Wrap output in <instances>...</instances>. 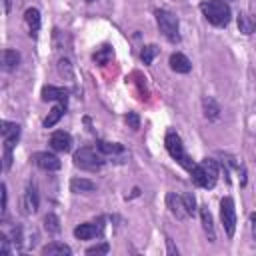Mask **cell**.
Returning a JSON list of instances; mask_svg holds the SVG:
<instances>
[{"instance_id":"4","label":"cell","mask_w":256,"mask_h":256,"mask_svg":"<svg viewBox=\"0 0 256 256\" xmlns=\"http://www.w3.org/2000/svg\"><path fill=\"white\" fill-rule=\"evenodd\" d=\"M0 132H2V140H4V170L10 168L12 164V148L20 136V126L14 124V122H8V120H2L0 124Z\"/></svg>"},{"instance_id":"22","label":"cell","mask_w":256,"mask_h":256,"mask_svg":"<svg viewBox=\"0 0 256 256\" xmlns=\"http://www.w3.org/2000/svg\"><path fill=\"white\" fill-rule=\"evenodd\" d=\"M238 28H240V32H244V34H252V30H254V20H250L248 14L240 12V14H238Z\"/></svg>"},{"instance_id":"35","label":"cell","mask_w":256,"mask_h":256,"mask_svg":"<svg viewBox=\"0 0 256 256\" xmlns=\"http://www.w3.org/2000/svg\"><path fill=\"white\" fill-rule=\"evenodd\" d=\"M8 10H10V0H4V12L8 14Z\"/></svg>"},{"instance_id":"1","label":"cell","mask_w":256,"mask_h":256,"mask_svg":"<svg viewBox=\"0 0 256 256\" xmlns=\"http://www.w3.org/2000/svg\"><path fill=\"white\" fill-rule=\"evenodd\" d=\"M190 174H192V182H194L196 186L210 190V188H214L216 182H218V164H216V160H212V158H204L200 164H196V166L190 170Z\"/></svg>"},{"instance_id":"13","label":"cell","mask_w":256,"mask_h":256,"mask_svg":"<svg viewBox=\"0 0 256 256\" xmlns=\"http://www.w3.org/2000/svg\"><path fill=\"white\" fill-rule=\"evenodd\" d=\"M40 254L42 256H70L72 250H70V246H66L62 242H50V244L42 246Z\"/></svg>"},{"instance_id":"26","label":"cell","mask_w":256,"mask_h":256,"mask_svg":"<svg viewBox=\"0 0 256 256\" xmlns=\"http://www.w3.org/2000/svg\"><path fill=\"white\" fill-rule=\"evenodd\" d=\"M44 228H46L48 232H58V230H60V220H58V216H56V214H46V218H44Z\"/></svg>"},{"instance_id":"7","label":"cell","mask_w":256,"mask_h":256,"mask_svg":"<svg viewBox=\"0 0 256 256\" xmlns=\"http://www.w3.org/2000/svg\"><path fill=\"white\" fill-rule=\"evenodd\" d=\"M220 218H222L228 238H232L234 230H236V208H234V200L230 196L222 198V202H220Z\"/></svg>"},{"instance_id":"14","label":"cell","mask_w":256,"mask_h":256,"mask_svg":"<svg viewBox=\"0 0 256 256\" xmlns=\"http://www.w3.org/2000/svg\"><path fill=\"white\" fill-rule=\"evenodd\" d=\"M100 226H96V224H92V222H84V224H80V226H76L74 228V236L76 238H80V240H90V238H94L96 234H100Z\"/></svg>"},{"instance_id":"5","label":"cell","mask_w":256,"mask_h":256,"mask_svg":"<svg viewBox=\"0 0 256 256\" xmlns=\"http://www.w3.org/2000/svg\"><path fill=\"white\" fill-rule=\"evenodd\" d=\"M156 22L160 32L170 40V42H178L180 34H178V18L168 12V10H156Z\"/></svg>"},{"instance_id":"23","label":"cell","mask_w":256,"mask_h":256,"mask_svg":"<svg viewBox=\"0 0 256 256\" xmlns=\"http://www.w3.org/2000/svg\"><path fill=\"white\" fill-rule=\"evenodd\" d=\"M156 54H158V46L150 44V46H144V48H142L140 58H142V62H144V64H152V60H154V56H156Z\"/></svg>"},{"instance_id":"20","label":"cell","mask_w":256,"mask_h":256,"mask_svg":"<svg viewBox=\"0 0 256 256\" xmlns=\"http://www.w3.org/2000/svg\"><path fill=\"white\" fill-rule=\"evenodd\" d=\"M64 106H66V104H58V106H54V108L48 112V116L44 118V126H46V128H52L54 124H58V120H60L62 114H64Z\"/></svg>"},{"instance_id":"30","label":"cell","mask_w":256,"mask_h":256,"mask_svg":"<svg viewBox=\"0 0 256 256\" xmlns=\"http://www.w3.org/2000/svg\"><path fill=\"white\" fill-rule=\"evenodd\" d=\"M58 70H60V74H66L68 78H72V68H70V62L66 58L58 62Z\"/></svg>"},{"instance_id":"9","label":"cell","mask_w":256,"mask_h":256,"mask_svg":"<svg viewBox=\"0 0 256 256\" xmlns=\"http://www.w3.org/2000/svg\"><path fill=\"white\" fill-rule=\"evenodd\" d=\"M166 206L170 208V212H172L178 220H184V218H188V216H190V214H188V210H186L184 198H182V196H178L176 192H168V196H166Z\"/></svg>"},{"instance_id":"21","label":"cell","mask_w":256,"mask_h":256,"mask_svg":"<svg viewBox=\"0 0 256 256\" xmlns=\"http://www.w3.org/2000/svg\"><path fill=\"white\" fill-rule=\"evenodd\" d=\"M24 20H26V24H28V28H30L32 32H36V30L40 28V12H38L36 8H28V10L24 12Z\"/></svg>"},{"instance_id":"10","label":"cell","mask_w":256,"mask_h":256,"mask_svg":"<svg viewBox=\"0 0 256 256\" xmlns=\"http://www.w3.org/2000/svg\"><path fill=\"white\" fill-rule=\"evenodd\" d=\"M50 146L56 150V152H68L72 148V136L64 130H58L50 136Z\"/></svg>"},{"instance_id":"24","label":"cell","mask_w":256,"mask_h":256,"mask_svg":"<svg viewBox=\"0 0 256 256\" xmlns=\"http://www.w3.org/2000/svg\"><path fill=\"white\" fill-rule=\"evenodd\" d=\"M110 58H112V48L110 46H102L98 52H94V60L98 64H106Z\"/></svg>"},{"instance_id":"6","label":"cell","mask_w":256,"mask_h":256,"mask_svg":"<svg viewBox=\"0 0 256 256\" xmlns=\"http://www.w3.org/2000/svg\"><path fill=\"white\" fill-rule=\"evenodd\" d=\"M74 164L78 168H82V170H98L104 164V160L96 154L94 148L84 146V148H80V150L74 152Z\"/></svg>"},{"instance_id":"8","label":"cell","mask_w":256,"mask_h":256,"mask_svg":"<svg viewBox=\"0 0 256 256\" xmlns=\"http://www.w3.org/2000/svg\"><path fill=\"white\" fill-rule=\"evenodd\" d=\"M32 160H34V164L38 168H42L46 172H54V170H58L62 166V162L58 160V156H54L50 152H34L32 154Z\"/></svg>"},{"instance_id":"17","label":"cell","mask_w":256,"mask_h":256,"mask_svg":"<svg viewBox=\"0 0 256 256\" xmlns=\"http://www.w3.org/2000/svg\"><path fill=\"white\" fill-rule=\"evenodd\" d=\"M18 62H20V54H18L16 50H10V48L2 50V64H4V70H14V68L18 66Z\"/></svg>"},{"instance_id":"33","label":"cell","mask_w":256,"mask_h":256,"mask_svg":"<svg viewBox=\"0 0 256 256\" xmlns=\"http://www.w3.org/2000/svg\"><path fill=\"white\" fill-rule=\"evenodd\" d=\"M250 222H252V234H254V238H256V212L250 214Z\"/></svg>"},{"instance_id":"16","label":"cell","mask_w":256,"mask_h":256,"mask_svg":"<svg viewBox=\"0 0 256 256\" xmlns=\"http://www.w3.org/2000/svg\"><path fill=\"white\" fill-rule=\"evenodd\" d=\"M24 208H26L28 214H34L38 210V194L32 186H28L26 192H24Z\"/></svg>"},{"instance_id":"18","label":"cell","mask_w":256,"mask_h":256,"mask_svg":"<svg viewBox=\"0 0 256 256\" xmlns=\"http://www.w3.org/2000/svg\"><path fill=\"white\" fill-rule=\"evenodd\" d=\"M70 188H72V192H94L96 184L88 178H74L70 182Z\"/></svg>"},{"instance_id":"36","label":"cell","mask_w":256,"mask_h":256,"mask_svg":"<svg viewBox=\"0 0 256 256\" xmlns=\"http://www.w3.org/2000/svg\"><path fill=\"white\" fill-rule=\"evenodd\" d=\"M254 28H256V18H254Z\"/></svg>"},{"instance_id":"28","label":"cell","mask_w":256,"mask_h":256,"mask_svg":"<svg viewBox=\"0 0 256 256\" xmlns=\"http://www.w3.org/2000/svg\"><path fill=\"white\" fill-rule=\"evenodd\" d=\"M108 244L106 242H102V244H98V246H90L88 250H86V254L88 256H92V254H108Z\"/></svg>"},{"instance_id":"25","label":"cell","mask_w":256,"mask_h":256,"mask_svg":"<svg viewBox=\"0 0 256 256\" xmlns=\"http://www.w3.org/2000/svg\"><path fill=\"white\" fill-rule=\"evenodd\" d=\"M98 150L104 152V154H114V152H122V146L120 144L106 142V140H98Z\"/></svg>"},{"instance_id":"32","label":"cell","mask_w":256,"mask_h":256,"mask_svg":"<svg viewBox=\"0 0 256 256\" xmlns=\"http://www.w3.org/2000/svg\"><path fill=\"white\" fill-rule=\"evenodd\" d=\"M6 200H8V194H6V184H2V212H6Z\"/></svg>"},{"instance_id":"11","label":"cell","mask_w":256,"mask_h":256,"mask_svg":"<svg viewBox=\"0 0 256 256\" xmlns=\"http://www.w3.org/2000/svg\"><path fill=\"white\" fill-rule=\"evenodd\" d=\"M170 68H172L174 72H178V74H188L190 68H192V62H190L182 52H174V54L170 56Z\"/></svg>"},{"instance_id":"15","label":"cell","mask_w":256,"mask_h":256,"mask_svg":"<svg viewBox=\"0 0 256 256\" xmlns=\"http://www.w3.org/2000/svg\"><path fill=\"white\" fill-rule=\"evenodd\" d=\"M200 218H202V226H204V230H206V234H208L210 242H214V240H216L214 222H212V214H210V210H208L206 206H202V208H200Z\"/></svg>"},{"instance_id":"12","label":"cell","mask_w":256,"mask_h":256,"mask_svg":"<svg viewBox=\"0 0 256 256\" xmlns=\"http://www.w3.org/2000/svg\"><path fill=\"white\" fill-rule=\"evenodd\" d=\"M42 100H58L60 104H66L68 100V90L58 88V86H44L42 88Z\"/></svg>"},{"instance_id":"3","label":"cell","mask_w":256,"mask_h":256,"mask_svg":"<svg viewBox=\"0 0 256 256\" xmlns=\"http://www.w3.org/2000/svg\"><path fill=\"white\" fill-rule=\"evenodd\" d=\"M164 144H166V150H168V154L184 168V170H192L196 164L190 160V156L186 154V150H184V144H182V138L176 134V132H168L166 134V138H164Z\"/></svg>"},{"instance_id":"29","label":"cell","mask_w":256,"mask_h":256,"mask_svg":"<svg viewBox=\"0 0 256 256\" xmlns=\"http://www.w3.org/2000/svg\"><path fill=\"white\" fill-rule=\"evenodd\" d=\"M124 120H126V124H128L130 128H134V130L140 126V118H138V114H136V112H128Z\"/></svg>"},{"instance_id":"27","label":"cell","mask_w":256,"mask_h":256,"mask_svg":"<svg viewBox=\"0 0 256 256\" xmlns=\"http://www.w3.org/2000/svg\"><path fill=\"white\" fill-rule=\"evenodd\" d=\"M182 198H184V204H186L188 214L194 216V214H196V200H194V196H192V194H182Z\"/></svg>"},{"instance_id":"19","label":"cell","mask_w":256,"mask_h":256,"mask_svg":"<svg viewBox=\"0 0 256 256\" xmlns=\"http://www.w3.org/2000/svg\"><path fill=\"white\" fill-rule=\"evenodd\" d=\"M202 104H204V114H206V118H210V120H218V116H220V106L214 102V98L206 96V98L202 100Z\"/></svg>"},{"instance_id":"31","label":"cell","mask_w":256,"mask_h":256,"mask_svg":"<svg viewBox=\"0 0 256 256\" xmlns=\"http://www.w3.org/2000/svg\"><path fill=\"white\" fill-rule=\"evenodd\" d=\"M0 244H2V254L8 256V254H10V248H8V238H6V234H0Z\"/></svg>"},{"instance_id":"2","label":"cell","mask_w":256,"mask_h":256,"mask_svg":"<svg viewBox=\"0 0 256 256\" xmlns=\"http://www.w3.org/2000/svg\"><path fill=\"white\" fill-rule=\"evenodd\" d=\"M200 10H202L204 18H206L210 24L218 26V28L228 26L230 16H232L230 6H228L224 0H206V2H202Z\"/></svg>"},{"instance_id":"34","label":"cell","mask_w":256,"mask_h":256,"mask_svg":"<svg viewBox=\"0 0 256 256\" xmlns=\"http://www.w3.org/2000/svg\"><path fill=\"white\" fill-rule=\"evenodd\" d=\"M166 244H168V252H170V254H178V250L172 246V240H170V238H166Z\"/></svg>"}]
</instances>
